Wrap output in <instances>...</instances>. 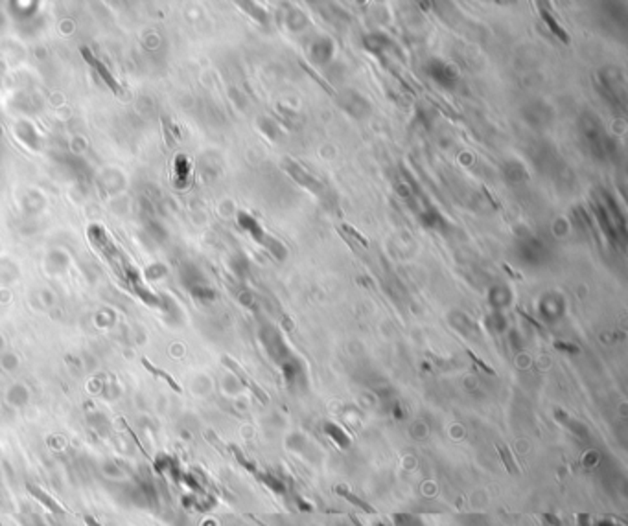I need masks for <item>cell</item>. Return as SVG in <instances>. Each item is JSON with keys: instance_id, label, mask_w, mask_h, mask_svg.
Listing matches in <instances>:
<instances>
[{"instance_id": "obj_1", "label": "cell", "mask_w": 628, "mask_h": 526, "mask_svg": "<svg viewBox=\"0 0 628 526\" xmlns=\"http://www.w3.org/2000/svg\"><path fill=\"white\" fill-rule=\"evenodd\" d=\"M81 53H83V58L87 59V63L91 65V67L96 68L98 74L102 76L103 81H105L109 85V88H111V91L115 92V94H122V87H120V85H118V83H117V79H115V77L111 76V72H109V70H107V67H105V65H103L102 61H100V59L94 58L93 52H91V50H89V48H81Z\"/></svg>"}, {"instance_id": "obj_2", "label": "cell", "mask_w": 628, "mask_h": 526, "mask_svg": "<svg viewBox=\"0 0 628 526\" xmlns=\"http://www.w3.org/2000/svg\"><path fill=\"white\" fill-rule=\"evenodd\" d=\"M223 362L225 364H227V367L230 368V370H233L234 374H236V376L240 377V381L244 383L245 386H247V388H251V390L254 392V396L259 397L260 401H262V403H268V396H266V394H263V390L262 388H260V386H256L254 385L253 381H251V379H249L247 377V374L244 372V370H242V368L238 367V364H236V362L233 361V359H229V357H223Z\"/></svg>"}, {"instance_id": "obj_8", "label": "cell", "mask_w": 628, "mask_h": 526, "mask_svg": "<svg viewBox=\"0 0 628 526\" xmlns=\"http://www.w3.org/2000/svg\"><path fill=\"white\" fill-rule=\"evenodd\" d=\"M343 228H345V230L348 232V234H352V236H354L355 239H358V242L361 243V245L369 246V242H367V237H363V236H361V234H358V232H355V228L348 227V225H345V227H343Z\"/></svg>"}, {"instance_id": "obj_4", "label": "cell", "mask_w": 628, "mask_h": 526, "mask_svg": "<svg viewBox=\"0 0 628 526\" xmlns=\"http://www.w3.org/2000/svg\"><path fill=\"white\" fill-rule=\"evenodd\" d=\"M540 11H542V17H544V20H546V22H547V26H549L551 32H553V34H555L556 37H558L560 41H562V43H565V44L570 43V35L565 34L564 28H560L558 22H556V20L553 19V17H551V15L547 13L546 10H540Z\"/></svg>"}, {"instance_id": "obj_3", "label": "cell", "mask_w": 628, "mask_h": 526, "mask_svg": "<svg viewBox=\"0 0 628 526\" xmlns=\"http://www.w3.org/2000/svg\"><path fill=\"white\" fill-rule=\"evenodd\" d=\"M26 488H28V492L32 493V495H34L35 499H39V501L43 502L44 506L48 508L50 512H52V513H61V515H63V513H65L63 508L59 506L58 502H55L54 499L50 497V495H46V493L43 492V489H39V488H37V486H32V484H28Z\"/></svg>"}, {"instance_id": "obj_6", "label": "cell", "mask_w": 628, "mask_h": 526, "mask_svg": "<svg viewBox=\"0 0 628 526\" xmlns=\"http://www.w3.org/2000/svg\"><path fill=\"white\" fill-rule=\"evenodd\" d=\"M142 364H144V367H146L151 374H155V376H159V377H162V379H166V381H168V385H170L171 388H174V390L183 392V388H181V386L177 385V383L174 381V379H171L170 376H168V374L162 372V370H159V368H155V367H153V364H150V362H148V359H142Z\"/></svg>"}, {"instance_id": "obj_5", "label": "cell", "mask_w": 628, "mask_h": 526, "mask_svg": "<svg viewBox=\"0 0 628 526\" xmlns=\"http://www.w3.org/2000/svg\"><path fill=\"white\" fill-rule=\"evenodd\" d=\"M337 493H339V495H343V497H345L348 502H352V504H355V506H358V508H361L363 512L374 513V508L370 506V504H367V502L361 501V499H358V497H355V495H352L351 492H345V489L337 488Z\"/></svg>"}, {"instance_id": "obj_7", "label": "cell", "mask_w": 628, "mask_h": 526, "mask_svg": "<svg viewBox=\"0 0 628 526\" xmlns=\"http://www.w3.org/2000/svg\"><path fill=\"white\" fill-rule=\"evenodd\" d=\"M499 453H502L503 462H505L506 469H509V471H512V473H518L516 466H514V462H512V456H511V454H509V451H506L505 447H499Z\"/></svg>"}, {"instance_id": "obj_10", "label": "cell", "mask_w": 628, "mask_h": 526, "mask_svg": "<svg viewBox=\"0 0 628 526\" xmlns=\"http://www.w3.org/2000/svg\"><path fill=\"white\" fill-rule=\"evenodd\" d=\"M555 346H556V348H560V350H565V352H579V348H577V346H571V344L556 343Z\"/></svg>"}, {"instance_id": "obj_9", "label": "cell", "mask_w": 628, "mask_h": 526, "mask_svg": "<svg viewBox=\"0 0 628 526\" xmlns=\"http://www.w3.org/2000/svg\"><path fill=\"white\" fill-rule=\"evenodd\" d=\"M468 355H470V359H472V361H473V362H476V364H478V367H479V368H481L483 372L490 374V376H492V374H494V370H492V368H490V367H487V364H485V362H483V361H481V359H478V357H476V355H473V353H472V352H468Z\"/></svg>"}, {"instance_id": "obj_11", "label": "cell", "mask_w": 628, "mask_h": 526, "mask_svg": "<svg viewBox=\"0 0 628 526\" xmlns=\"http://www.w3.org/2000/svg\"><path fill=\"white\" fill-rule=\"evenodd\" d=\"M85 522H87V526H102L100 522L96 521V519H94V517H91V515H85Z\"/></svg>"}]
</instances>
